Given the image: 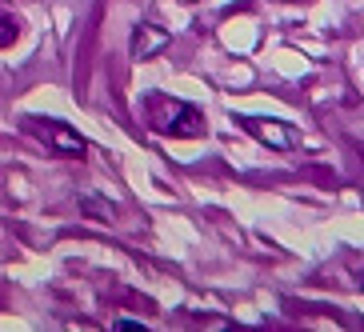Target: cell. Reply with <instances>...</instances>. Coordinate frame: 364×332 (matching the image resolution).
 I'll return each instance as SVG.
<instances>
[{
    "label": "cell",
    "mask_w": 364,
    "mask_h": 332,
    "mask_svg": "<svg viewBox=\"0 0 364 332\" xmlns=\"http://www.w3.org/2000/svg\"><path fill=\"white\" fill-rule=\"evenodd\" d=\"M144 112H149V124L152 132H161V136H176V140H193L204 132V117L196 112L193 105H184V100H172L164 92H149L144 97Z\"/></svg>",
    "instance_id": "1"
},
{
    "label": "cell",
    "mask_w": 364,
    "mask_h": 332,
    "mask_svg": "<svg viewBox=\"0 0 364 332\" xmlns=\"http://www.w3.org/2000/svg\"><path fill=\"white\" fill-rule=\"evenodd\" d=\"M28 129H33L53 152H60V156H85V149H88L85 140L76 136L73 129H65L60 120H44V124L41 120H28Z\"/></svg>",
    "instance_id": "2"
},
{
    "label": "cell",
    "mask_w": 364,
    "mask_h": 332,
    "mask_svg": "<svg viewBox=\"0 0 364 332\" xmlns=\"http://www.w3.org/2000/svg\"><path fill=\"white\" fill-rule=\"evenodd\" d=\"M240 124H245L248 132L257 140H264V144H272V149H296L300 144V132L289 129V124H280V120H260V117H240Z\"/></svg>",
    "instance_id": "3"
},
{
    "label": "cell",
    "mask_w": 364,
    "mask_h": 332,
    "mask_svg": "<svg viewBox=\"0 0 364 332\" xmlns=\"http://www.w3.org/2000/svg\"><path fill=\"white\" fill-rule=\"evenodd\" d=\"M16 41V16L12 12H0V48H9Z\"/></svg>",
    "instance_id": "4"
},
{
    "label": "cell",
    "mask_w": 364,
    "mask_h": 332,
    "mask_svg": "<svg viewBox=\"0 0 364 332\" xmlns=\"http://www.w3.org/2000/svg\"><path fill=\"white\" fill-rule=\"evenodd\" d=\"M356 277H360V280H356V284H360V289H364V268H360V272H356Z\"/></svg>",
    "instance_id": "5"
}]
</instances>
